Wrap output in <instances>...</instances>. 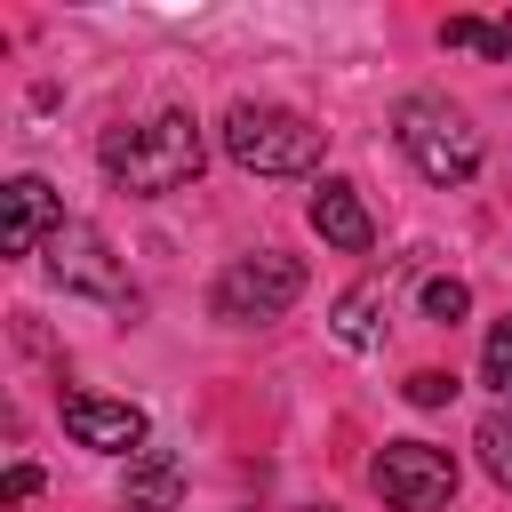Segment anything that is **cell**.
Listing matches in <instances>:
<instances>
[{
    "mask_svg": "<svg viewBox=\"0 0 512 512\" xmlns=\"http://www.w3.org/2000/svg\"><path fill=\"white\" fill-rule=\"evenodd\" d=\"M376 496L392 512H440L456 496V456L432 448V440H384L376 456Z\"/></svg>",
    "mask_w": 512,
    "mask_h": 512,
    "instance_id": "5b68a950",
    "label": "cell"
},
{
    "mask_svg": "<svg viewBox=\"0 0 512 512\" xmlns=\"http://www.w3.org/2000/svg\"><path fill=\"white\" fill-rule=\"evenodd\" d=\"M48 272L64 288H80V296H120V264H112V248H104L96 224H64L48 240Z\"/></svg>",
    "mask_w": 512,
    "mask_h": 512,
    "instance_id": "ba28073f",
    "label": "cell"
},
{
    "mask_svg": "<svg viewBox=\"0 0 512 512\" xmlns=\"http://www.w3.org/2000/svg\"><path fill=\"white\" fill-rule=\"evenodd\" d=\"M64 432H72L80 448H104V456H144V408H136V400L64 392Z\"/></svg>",
    "mask_w": 512,
    "mask_h": 512,
    "instance_id": "8992f818",
    "label": "cell"
},
{
    "mask_svg": "<svg viewBox=\"0 0 512 512\" xmlns=\"http://www.w3.org/2000/svg\"><path fill=\"white\" fill-rule=\"evenodd\" d=\"M24 496H40V464H8V480H0V504H24Z\"/></svg>",
    "mask_w": 512,
    "mask_h": 512,
    "instance_id": "e0dca14e",
    "label": "cell"
},
{
    "mask_svg": "<svg viewBox=\"0 0 512 512\" xmlns=\"http://www.w3.org/2000/svg\"><path fill=\"white\" fill-rule=\"evenodd\" d=\"M312 232H320L328 248H344V256H368V248H376V224H368V200H360L352 176H320V192H312Z\"/></svg>",
    "mask_w": 512,
    "mask_h": 512,
    "instance_id": "9c48e42d",
    "label": "cell"
},
{
    "mask_svg": "<svg viewBox=\"0 0 512 512\" xmlns=\"http://www.w3.org/2000/svg\"><path fill=\"white\" fill-rule=\"evenodd\" d=\"M376 312H384V280H360L352 296H336V344L368 352L376 344Z\"/></svg>",
    "mask_w": 512,
    "mask_h": 512,
    "instance_id": "8fae6325",
    "label": "cell"
},
{
    "mask_svg": "<svg viewBox=\"0 0 512 512\" xmlns=\"http://www.w3.org/2000/svg\"><path fill=\"white\" fill-rule=\"evenodd\" d=\"M224 152L248 176H304V168H320L328 136L304 112H288V104H232L224 112Z\"/></svg>",
    "mask_w": 512,
    "mask_h": 512,
    "instance_id": "3957f363",
    "label": "cell"
},
{
    "mask_svg": "<svg viewBox=\"0 0 512 512\" xmlns=\"http://www.w3.org/2000/svg\"><path fill=\"white\" fill-rule=\"evenodd\" d=\"M440 40L448 48H480V56H512V24H480V16H448Z\"/></svg>",
    "mask_w": 512,
    "mask_h": 512,
    "instance_id": "4fadbf2b",
    "label": "cell"
},
{
    "mask_svg": "<svg viewBox=\"0 0 512 512\" xmlns=\"http://www.w3.org/2000/svg\"><path fill=\"white\" fill-rule=\"evenodd\" d=\"M480 384L512 408V320H496V328H488V344H480Z\"/></svg>",
    "mask_w": 512,
    "mask_h": 512,
    "instance_id": "5bb4252c",
    "label": "cell"
},
{
    "mask_svg": "<svg viewBox=\"0 0 512 512\" xmlns=\"http://www.w3.org/2000/svg\"><path fill=\"white\" fill-rule=\"evenodd\" d=\"M304 296V264L280 256V248H256V256H232L224 280H216V320H280L288 304Z\"/></svg>",
    "mask_w": 512,
    "mask_h": 512,
    "instance_id": "277c9868",
    "label": "cell"
},
{
    "mask_svg": "<svg viewBox=\"0 0 512 512\" xmlns=\"http://www.w3.org/2000/svg\"><path fill=\"white\" fill-rule=\"evenodd\" d=\"M448 392H456V376H440V368H416V376H408V400H416V408H440Z\"/></svg>",
    "mask_w": 512,
    "mask_h": 512,
    "instance_id": "2e32d148",
    "label": "cell"
},
{
    "mask_svg": "<svg viewBox=\"0 0 512 512\" xmlns=\"http://www.w3.org/2000/svg\"><path fill=\"white\" fill-rule=\"evenodd\" d=\"M56 232H64L56 192H48L40 176H8V192H0V248H8V256H32V248H48Z\"/></svg>",
    "mask_w": 512,
    "mask_h": 512,
    "instance_id": "52a82bcc",
    "label": "cell"
},
{
    "mask_svg": "<svg viewBox=\"0 0 512 512\" xmlns=\"http://www.w3.org/2000/svg\"><path fill=\"white\" fill-rule=\"evenodd\" d=\"M472 448H480V464L496 472V488H512V408H488L480 432H472Z\"/></svg>",
    "mask_w": 512,
    "mask_h": 512,
    "instance_id": "7c38bea8",
    "label": "cell"
},
{
    "mask_svg": "<svg viewBox=\"0 0 512 512\" xmlns=\"http://www.w3.org/2000/svg\"><path fill=\"white\" fill-rule=\"evenodd\" d=\"M120 504H128V512H176V504H184V464H176L168 448L128 456V488H120Z\"/></svg>",
    "mask_w": 512,
    "mask_h": 512,
    "instance_id": "30bf717a",
    "label": "cell"
},
{
    "mask_svg": "<svg viewBox=\"0 0 512 512\" xmlns=\"http://www.w3.org/2000/svg\"><path fill=\"white\" fill-rule=\"evenodd\" d=\"M464 312H472V288H464V280H424V320L456 328Z\"/></svg>",
    "mask_w": 512,
    "mask_h": 512,
    "instance_id": "9a60e30c",
    "label": "cell"
},
{
    "mask_svg": "<svg viewBox=\"0 0 512 512\" xmlns=\"http://www.w3.org/2000/svg\"><path fill=\"white\" fill-rule=\"evenodd\" d=\"M96 160H104V176H112L120 192L160 200V192H176V184H192V176H200L208 136H200V120H192V112H152V120H136V128H104Z\"/></svg>",
    "mask_w": 512,
    "mask_h": 512,
    "instance_id": "6da1fadb",
    "label": "cell"
},
{
    "mask_svg": "<svg viewBox=\"0 0 512 512\" xmlns=\"http://www.w3.org/2000/svg\"><path fill=\"white\" fill-rule=\"evenodd\" d=\"M392 136H400V152L416 160V176L440 184V192H456V184L480 176V128H472L448 96H408V104L392 112Z\"/></svg>",
    "mask_w": 512,
    "mask_h": 512,
    "instance_id": "7a4b0ae2",
    "label": "cell"
}]
</instances>
